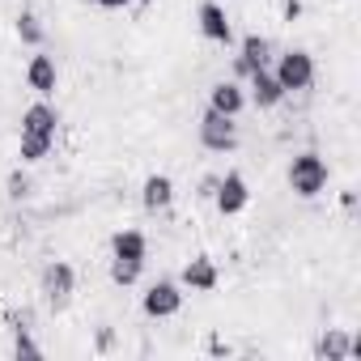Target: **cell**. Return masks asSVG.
<instances>
[{"label": "cell", "instance_id": "6da1fadb", "mask_svg": "<svg viewBox=\"0 0 361 361\" xmlns=\"http://www.w3.org/2000/svg\"><path fill=\"white\" fill-rule=\"evenodd\" d=\"M289 192L298 196V200H314V196H323L327 192V183H331V166L314 153V149H302V153H293L289 157Z\"/></svg>", "mask_w": 361, "mask_h": 361}, {"label": "cell", "instance_id": "7a4b0ae2", "mask_svg": "<svg viewBox=\"0 0 361 361\" xmlns=\"http://www.w3.org/2000/svg\"><path fill=\"white\" fill-rule=\"evenodd\" d=\"M272 77L281 81V90H285V94H302V90H310V85H314V56H310V51H302V47H289V51H281V56H276Z\"/></svg>", "mask_w": 361, "mask_h": 361}, {"label": "cell", "instance_id": "3957f363", "mask_svg": "<svg viewBox=\"0 0 361 361\" xmlns=\"http://www.w3.org/2000/svg\"><path fill=\"white\" fill-rule=\"evenodd\" d=\"M140 310H145V319H174L178 310H183V285L170 281V276L145 285V293H140Z\"/></svg>", "mask_w": 361, "mask_h": 361}, {"label": "cell", "instance_id": "277c9868", "mask_svg": "<svg viewBox=\"0 0 361 361\" xmlns=\"http://www.w3.org/2000/svg\"><path fill=\"white\" fill-rule=\"evenodd\" d=\"M238 119L234 115H221V111H204L200 115V145L209 149V153H234L238 149Z\"/></svg>", "mask_w": 361, "mask_h": 361}, {"label": "cell", "instance_id": "5b68a950", "mask_svg": "<svg viewBox=\"0 0 361 361\" xmlns=\"http://www.w3.org/2000/svg\"><path fill=\"white\" fill-rule=\"evenodd\" d=\"M39 293L47 298V306H68V298L77 293V272L68 259H51L43 272H39Z\"/></svg>", "mask_w": 361, "mask_h": 361}, {"label": "cell", "instance_id": "8992f818", "mask_svg": "<svg viewBox=\"0 0 361 361\" xmlns=\"http://www.w3.org/2000/svg\"><path fill=\"white\" fill-rule=\"evenodd\" d=\"M213 204H217L221 217L247 213V204H251V183H247V174H238V170L221 174V178H217V192H213Z\"/></svg>", "mask_w": 361, "mask_h": 361}, {"label": "cell", "instance_id": "52a82bcc", "mask_svg": "<svg viewBox=\"0 0 361 361\" xmlns=\"http://www.w3.org/2000/svg\"><path fill=\"white\" fill-rule=\"evenodd\" d=\"M178 285L192 289V293H213V289L221 285V268H217V259H209V255H192V259L183 264V272H178Z\"/></svg>", "mask_w": 361, "mask_h": 361}, {"label": "cell", "instance_id": "ba28073f", "mask_svg": "<svg viewBox=\"0 0 361 361\" xmlns=\"http://www.w3.org/2000/svg\"><path fill=\"white\" fill-rule=\"evenodd\" d=\"M26 85L39 94V98H51L56 90H60V68H56V56H47L43 47L30 56V64H26Z\"/></svg>", "mask_w": 361, "mask_h": 361}, {"label": "cell", "instance_id": "9c48e42d", "mask_svg": "<svg viewBox=\"0 0 361 361\" xmlns=\"http://www.w3.org/2000/svg\"><path fill=\"white\" fill-rule=\"evenodd\" d=\"M247 102H255V111H276L289 94L281 90V81L272 77V68H255L251 77H247Z\"/></svg>", "mask_w": 361, "mask_h": 361}, {"label": "cell", "instance_id": "30bf717a", "mask_svg": "<svg viewBox=\"0 0 361 361\" xmlns=\"http://www.w3.org/2000/svg\"><path fill=\"white\" fill-rule=\"evenodd\" d=\"M196 26H200V35L209 43H221V47L234 43V26H230V18H226V9L217 5V0H204V5L196 9Z\"/></svg>", "mask_w": 361, "mask_h": 361}, {"label": "cell", "instance_id": "8fae6325", "mask_svg": "<svg viewBox=\"0 0 361 361\" xmlns=\"http://www.w3.org/2000/svg\"><path fill=\"white\" fill-rule=\"evenodd\" d=\"M174 204V178L170 174H149L145 178V183H140V209L145 213H166Z\"/></svg>", "mask_w": 361, "mask_h": 361}, {"label": "cell", "instance_id": "7c38bea8", "mask_svg": "<svg viewBox=\"0 0 361 361\" xmlns=\"http://www.w3.org/2000/svg\"><path fill=\"white\" fill-rule=\"evenodd\" d=\"M209 106L221 111V115H234V119H238V115L247 111V85L234 81V77H230V81H213V90H209Z\"/></svg>", "mask_w": 361, "mask_h": 361}, {"label": "cell", "instance_id": "4fadbf2b", "mask_svg": "<svg viewBox=\"0 0 361 361\" xmlns=\"http://www.w3.org/2000/svg\"><path fill=\"white\" fill-rule=\"evenodd\" d=\"M60 128V111L51 106V98H39L22 111V132H35V136H56Z\"/></svg>", "mask_w": 361, "mask_h": 361}, {"label": "cell", "instance_id": "5bb4252c", "mask_svg": "<svg viewBox=\"0 0 361 361\" xmlns=\"http://www.w3.org/2000/svg\"><path fill=\"white\" fill-rule=\"evenodd\" d=\"M111 259H136V264H145L149 259V238L140 234V230H115L111 234Z\"/></svg>", "mask_w": 361, "mask_h": 361}, {"label": "cell", "instance_id": "9a60e30c", "mask_svg": "<svg viewBox=\"0 0 361 361\" xmlns=\"http://www.w3.org/2000/svg\"><path fill=\"white\" fill-rule=\"evenodd\" d=\"M51 149H56V136H35V132H22V136H18V157H22L26 166L47 161Z\"/></svg>", "mask_w": 361, "mask_h": 361}, {"label": "cell", "instance_id": "2e32d148", "mask_svg": "<svg viewBox=\"0 0 361 361\" xmlns=\"http://www.w3.org/2000/svg\"><path fill=\"white\" fill-rule=\"evenodd\" d=\"M348 336L353 331H344V327H327L319 336V344H314V357H323V361H348Z\"/></svg>", "mask_w": 361, "mask_h": 361}, {"label": "cell", "instance_id": "e0dca14e", "mask_svg": "<svg viewBox=\"0 0 361 361\" xmlns=\"http://www.w3.org/2000/svg\"><path fill=\"white\" fill-rule=\"evenodd\" d=\"M13 30H18V39H22L26 47H35V51L47 43V26L39 22V13H35V9H22V13H18V22H13Z\"/></svg>", "mask_w": 361, "mask_h": 361}, {"label": "cell", "instance_id": "ac0fdd59", "mask_svg": "<svg viewBox=\"0 0 361 361\" xmlns=\"http://www.w3.org/2000/svg\"><path fill=\"white\" fill-rule=\"evenodd\" d=\"M251 68H268L272 60V39L268 35H243V51H238Z\"/></svg>", "mask_w": 361, "mask_h": 361}, {"label": "cell", "instance_id": "d6986e66", "mask_svg": "<svg viewBox=\"0 0 361 361\" xmlns=\"http://www.w3.org/2000/svg\"><path fill=\"white\" fill-rule=\"evenodd\" d=\"M5 196L13 200V204H26L30 196H35V183H30V174L18 166V170H9V178H5Z\"/></svg>", "mask_w": 361, "mask_h": 361}, {"label": "cell", "instance_id": "ffe728a7", "mask_svg": "<svg viewBox=\"0 0 361 361\" xmlns=\"http://www.w3.org/2000/svg\"><path fill=\"white\" fill-rule=\"evenodd\" d=\"M140 272H145V264H136V259H111V281L119 289H132L140 281Z\"/></svg>", "mask_w": 361, "mask_h": 361}, {"label": "cell", "instance_id": "44dd1931", "mask_svg": "<svg viewBox=\"0 0 361 361\" xmlns=\"http://www.w3.org/2000/svg\"><path fill=\"white\" fill-rule=\"evenodd\" d=\"M43 348L35 344V336H30V327H13V357H39Z\"/></svg>", "mask_w": 361, "mask_h": 361}, {"label": "cell", "instance_id": "7402d4cb", "mask_svg": "<svg viewBox=\"0 0 361 361\" xmlns=\"http://www.w3.org/2000/svg\"><path fill=\"white\" fill-rule=\"evenodd\" d=\"M302 13H306V5H302V0H281V18H285L289 26H293Z\"/></svg>", "mask_w": 361, "mask_h": 361}, {"label": "cell", "instance_id": "603a6c76", "mask_svg": "<svg viewBox=\"0 0 361 361\" xmlns=\"http://www.w3.org/2000/svg\"><path fill=\"white\" fill-rule=\"evenodd\" d=\"M94 348H98V353H111V348H115V331H111V327H98Z\"/></svg>", "mask_w": 361, "mask_h": 361}, {"label": "cell", "instance_id": "cb8c5ba5", "mask_svg": "<svg viewBox=\"0 0 361 361\" xmlns=\"http://www.w3.org/2000/svg\"><path fill=\"white\" fill-rule=\"evenodd\" d=\"M217 178H221V174H204V178H200V188H196V196H200V200H213V192H217Z\"/></svg>", "mask_w": 361, "mask_h": 361}, {"label": "cell", "instance_id": "d4e9b609", "mask_svg": "<svg viewBox=\"0 0 361 361\" xmlns=\"http://www.w3.org/2000/svg\"><path fill=\"white\" fill-rule=\"evenodd\" d=\"M251 73H255V68H251V64H247L243 56H234V81H247Z\"/></svg>", "mask_w": 361, "mask_h": 361}, {"label": "cell", "instance_id": "484cf974", "mask_svg": "<svg viewBox=\"0 0 361 361\" xmlns=\"http://www.w3.org/2000/svg\"><path fill=\"white\" fill-rule=\"evenodd\" d=\"M94 5H98V9H106V13H119V9H128V5H132V0H94Z\"/></svg>", "mask_w": 361, "mask_h": 361}, {"label": "cell", "instance_id": "4316f807", "mask_svg": "<svg viewBox=\"0 0 361 361\" xmlns=\"http://www.w3.org/2000/svg\"><path fill=\"white\" fill-rule=\"evenodd\" d=\"M340 209L353 213V209H357V192H340Z\"/></svg>", "mask_w": 361, "mask_h": 361}, {"label": "cell", "instance_id": "83f0119b", "mask_svg": "<svg viewBox=\"0 0 361 361\" xmlns=\"http://www.w3.org/2000/svg\"><path fill=\"white\" fill-rule=\"evenodd\" d=\"M209 353H217V357H221V353H230V344H226V340H209Z\"/></svg>", "mask_w": 361, "mask_h": 361}]
</instances>
